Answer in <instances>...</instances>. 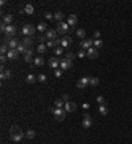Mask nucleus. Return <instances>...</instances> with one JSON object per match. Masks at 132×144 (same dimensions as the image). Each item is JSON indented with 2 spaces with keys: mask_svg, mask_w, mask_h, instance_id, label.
<instances>
[{
  "mask_svg": "<svg viewBox=\"0 0 132 144\" xmlns=\"http://www.w3.org/2000/svg\"><path fill=\"white\" fill-rule=\"evenodd\" d=\"M9 135H11V139H12L15 143H19V141H21V140H22V137L25 136V132H22V130H21L20 127L15 126V127L11 128Z\"/></svg>",
  "mask_w": 132,
  "mask_h": 144,
  "instance_id": "obj_1",
  "label": "nucleus"
},
{
  "mask_svg": "<svg viewBox=\"0 0 132 144\" xmlns=\"http://www.w3.org/2000/svg\"><path fill=\"white\" fill-rule=\"evenodd\" d=\"M37 28H34L33 25H31V24H27V25H24L22 27V29H21V32H22V34H24L25 37H32L33 36V33H34V31H36Z\"/></svg>",
  "mask_w": 132,
  "mask_h": 144,
  "instance_id": "obj_2",
  "label": "nucleus"
},
{
  "mask_svg": "<svg viewBox=\"0 0 132 144\" xmlns=\"http://www.w3.org/2000/svg\"><path fill=\"white\" fill-rule=\"evenodd\" d=\"M69 29H70V27H69V24L65 21H60L58 24H57V33H60V34L67 33Z\"/></svg>",
  "mask_w": 132,
  "mask_h": 144,
  "instance_id": "obj_3",
  "label": "nucleus"
},
{
  "mask_svg": "<svg viewBox=\"0 0 132 144\" xmlns=\"http://www.w3.org/2000/svg\"><path fill=\"white\" fill-rule=\"evenodd\" d=\"M53 115H54V119L57 120V122H62L66 116V111L64 110V108H56Z\"/></svg>",
  "mask_w": 132,
  "mask_h": 144,
  "instance_id": "obj_4",
  "label": "nucleus"
},
{
  "mask_svg": "<svg viewBox=\"0 0 132 144\" xmlns=\"http://www.w3.org/2000/svg\"><path fill=\"white\" fill-rule=\"evenodd\" d=\"M87 85H90V77H83L77 82V87L78 89H85Z\"/></svg>",
  "mask_w": 132,
  "mask_h": 144,
  "instance_id": "obj_5",
  "label": "nucleus"
},
{
  "mask_svg": "<svg viewBox=\"0 0 132 144\" xmlns=\"http://www.w3.org/2000/svg\"><path fill=\"white\" fill-rule=\"evenodd\" d=\"M94 45V41L93 40H82L81 44H79V46L82 48V50H89L91 46Z\"/></svg>",
  "mask_w": 132,
  "mask_h": 144,
  "instance_id": "obj_6",
  "label": "nucleus"
},
{
  "mask_svg": "<svg viewBox=\"0 0 132 144\" xmlns=\"http://www.w3.org/2000/svg\"><path fill=\"white\" fill-rule=\"evenodd\" d=\"M99 57V53H98V50H96L95 48L91 46L89 50H87V58L89 60H96Z\"/></svg>",
  "mask_w": 132,
  "mask_h": 144,
  "instance_id": "obj_7",
  "label": "nucleus"
},
{
  "mask_svg": "<svg viewBox=\"0 0 132 144\" xmlns=\"http://www.w3.org/2000/svg\"><path fill=\"white\" fill-rule=\"evenodd\" d=\"M64 107H65L64 110H65L66 112H74V111L77 110V105H75L74 102H71V101H70V102H66Z\"/></svg>",
  "mask_w": 132,
  "mask_h": 144,
  "instance_id": "obj_8",
  "label": "nucleus"
},
{
  "mask_svg": "<svg viewBox=\"0 0 132 144\" xmlns=\"http://www.w3.org/2000/svg\"><path fill=\"white\" fill-rule=\"evenodd\" d=\"M60 64H61V60L57 58V57H51V58H49V66L51 69H54V70H56V69H58Z\"/></svg>",
  "mask_w": 132,
  "mask_h": 144,
  "instance_id": "obj_9",
  "label": "nucleus"
},
{
  "mask_svg": "<svg viewBox=\"0 0 132 144\" xmlns=\"http://www.w3.org/2000/svg\"><path fill=\"white\" fill-rule=\"evenodd\" d=\"M71 65H73V61H69L67 58L61 60V64H60V66H61L62 70H69V69L71 67Z\"/></svg>",
  "mask_w": 132,
  "mask_h": 144,
  "instance_id": "obj_10",
  "label": "nucleus"
},
{
  "mask_svg": "<svg viewBox=\"0 0 132 144\" xmlns=\"http://www.w3.org/2000/svg\"><path fill=\"white\" fill-rule=\"evenodd\" d=\"M67 24H69V27H71V29H73V27L78 22V17H77V15H70L67 17Z\"/></svg>",
  "mask_w": 132,
  "mask_h": 144,
  "instance_id": "obj_11",
  "label": "nucleus"
},
{
  "mask_svg": "<svg viewBox=\"0 0 132 144\" xmlns=\"http://www.w3.org/2000/svg\"><path fill=\"white\" fill-rule=\"evenodd\" d=\"M19 52H17L16 49H9V52L7 53V58L8 60H16L17 57H19Z\"/></svg>",
  "mask_w": 132,
  "mask_h": 144,
  "instance_id": "obj_12",
  "label": "nucleus"
},
{
  "mask_svg": "<svg viewBox=\"0 0 132 144\" xmlns=\"http://www.w3.org/2000/svg\"><path fill=\"white\" fill-rule=\"evenodd\" d=\"M73 42V40H71V37H69V36H66V37H64L62 38V42H61V46L62 48H69L70 46V44Z\"/></svg>",
  "mask_w": 132,
  "mask_h": 144,
  "instance_id": "obj_13",
  "label": "nucleus"
},
{
  "mask_svg": "<svg viewBox=\"0 0 132 144\" xmlns=\"http://www.w3.org/2000/svg\"><path fill=\"white\" fill-rule=\"evenodd\" d=\"M46 38H48V41H49V40H56L57 38V31L48 29L46 31Z\"/></svg>",
  "mask_w": 132,
  "mask_h": 144,
  "instance_id": "obj_14",
  "label": "nucleus"
},
{
  "mask_svg": "<svg viewBox=\"0 0 132 144\" xmlns=\"http://www.w3.org/2000/svg\"><path fill=\"white\" fill-rule=\"evenodd\" d=\"M11 77H12V73H11V70H8V69L0 71V78L2 79H9Z\"/></svg>",
  "mask_w": 132,
  "mask_h": 144,
  "instance_id": "obj_15",
  "label": "nucleus"
},
{
  "mask_svg": "<svg viewBox=\"0 0 132 144\" xmlns=\"http://www.w3.org/2000/svg\"><path fill=\"white\" fill-rule=\"evenodd\" d=\"M91 126H93V120H91V118H85L82 120V127L83 128H90Z\"/></svg>",
  "mask_w": 132,
  "mask_h": 144,
  "instance_id": "obj_16",
  "label": "nucleus"
},
{
  "mask_svg": "<svg viewBox=\"0 0 132 144\" xmlns=\"http://www.w3.org/2000/svg\"><path fill=\"white\" fill-rule=\"evenodd\" d=\"M22 44H24L27 48H31L32 44H33V38H31V37H24V38H22Z\"/></svg>",
  "mask_w": 132,
  "mask_h": 144,
  "instance_id": "obj_17",
  "label": "nucleus"
},
{
  "mask_svg": "<svg viewBox=\"0 0 132 144\" xmlns=\"http://www.w3.org/2000/svg\"><path fill=\"white\" fill-rule=\"evenodd\" d=\"M44 62H45V60L42 58V57H40V56L36 57V58L33 60V64L36 65V66H42V65H44Z\"/></svg>",
  "mask_w": 132,
  "mask_h": 144,
  "instance_id": "obj_18",
  "label": "nucleus"
},
{
  "mask_svg": "<svg viewBox=\"0 0 132 144\" xmlns=\"http://www.w3.org/2000/svg\"><path fill=\"white\" fill-rule=\"evenodd\" d=\"M13 21V17H12V15H5L4 17H3V22H5L7 25H12L11 22Z\"/></svg>",
  "mask_w": 132,
  "mask_h": 144,
  "instance_id": "obj_19",
  "label": "nucleus"
},
{
  "mask_svg": "<svg viewBox=\"0 0 132 144\" xmlns=\"http://www.w3.org/2000/svg\"><path fill=\"white\" fill-rule=\"evenodd\" d=\"M28 49H29V48H27L25 45H24V44L21 42V44H19V46H17V49H16V50L19 52V53H22V54H25Z\"/></svg>",
  "mask_w": 132,
  "mask_h": 144,
  "instance_id": "obj_20",
  "label": "nucleus"
},
{
  "mask_svg": "<svg viewBox=\"0 0 132 144\" xmlns=\"http://www.w3.org/2000/svg\"><path fill=\"white\" fill-rule=\"evenodd\" d=\"M8 46H9V49H17V46H19L17 40H16V38H12V40L8 42Z\"/></svg>",
  "mask_w": 132,
  "mask_h": 144,
  "instance_id": "obj_21",
  "label": "nucleus"
},
{
  "mask_svg": "<svg viewBox=\"0 0 132 144\" xmlns=\"http://www.w3.org/2000/svg\"><path fill=\"white\" fill-rule=\"evenodd\" d=\"M24 11H25L27 15H32V13L34 12V8H33L32 4H27L25 7H24Z\"/></svg>",
  "mask_w": 132,
  "mask_h": 144,
  "instance_id": "obj_22",
  "label": "nucleus"
},
{
  "mask_svg": "<svg viewBox=\"0 0 132 144\" xmlns=\"http://www.w3.org/2000/svg\"><path fill=\"white\" fill-rule=\"evenodd\" d=\"M48 46H46V44H40L38 46H37V52L40 54H42V53H45V52H46L48 49H46Z\"/></svg>",
  "mask_w": 132,
  "mask_h": 144,
  "instance_id": "obj_23",
  "label": "nucleus"
},
{
  "mask_svg": "<svg viewBox=\"0 0 132 144\" xmlns=\"http://www.w3.org/2000/svg\"><path fill=\"white\" fill-rule=\"evenodd\" d=\"M8 52H9V46H8V45H7V44H2V48H0V53L7 56Z\"/></svg>",
  "mask_w": 132,
  "mask_h": 144,
  "instance_id": "obj_24",
  "label": "nucleus"
},
{
  "mask_svg": "<svg viewBox=\"0 0 132 144\" xmlns=\"http://www.w3.org/2000/svg\"><path fill=\"white\" fill-rule=\"evenodd\" d=\"M99 112H100V115H103V116H106V115L108 114L107 107H106L104 105H99Z\"/></svg>",
  "mask_w": 132,
  "mask_h": 144,
  "instance_id": "obj_25",
  "label": "nucleus"
},
{
  "mask_svg": "<svg viewBox=\"0 0 132 144\" xmlns=\"http://www.w3.org/2000/svg\"><path fill=\"white\" fill-rule=\"evenodd\" d=\"M54 106H56V108H62L65 106V102L62 99H56L54 101Z\"/></svg>",
  "mask_w": 132,
  "mask_h": 144,
  "instance_id": "obj_26",
  "label": "nucleus"
},
{
  "mask_svg": "<svg viewBox=\"0 0 132 144\" xmlns=\"http://www.w3.org/2000/svg\"><path fill=\"white\" fill-rule=\"evenodd\" d=\"M54 19H56L57 21H58V22H60V21H62V19H64V13H62L61 11H57V12L54 13Z\"/></svg>",
  "mask_w": 132,
  "mask_h": 144,
  "instance_id": "obj_27",
  "label": "nucleus"
},
{
  "mask_svg": "<svg viewBox=\"0 0 132 144\" xmlns=\"http://www.w3.org/2000/svg\"><path fill=\"white\" fill-rule=\"evenodd\" d=\"M37 29H38L40 32H46V31H48V27H46V24H45V22H40V24L37 25Z\"/></svg>",
  "mask_w": 132,
  "mask_h": 144,
  "instance_id": "obj_28",
  "label": "nucleus"
},
{
  "mask_svg": "<svg viewBox=\"0 0 132 144\" xmlns=\"http://www.w3.org/2000/svg\"><path fill=\"white\" fill-rule=\"evenodd\" d=\"M77 36H78L79 38H85V36H86V31L83 29V28H79V29H77Z\"/></svg>",
  "mask_w": 132,
  "mask_h": 144,
  "instance_id": "obj_29",
  "label": "nucleus"
},
{
  "mask_svg": "<svg viewBox=\"0 0 132 144\" xmlns=\"http://www.w3.org/2000/svg\"><path fill=\"white\" fill-rule=\"evenodd\" d=\"M90 85L98 86V85H99V78H98V77H90Z\"/></svg>",
  "mask_w": 132,
  "mask_h": 144,
  "instance_id": "obj_30",
  "label": "nucleus"
},
{
  "mask_svg": "<svg viewBox=\"0 0 132 144\" xmlns=\"http://www.w3.org/2000/svg\"><path fill=\"white\" fill-rule=\"evenodd\" d=\"M25 136L28 137V139H33V137L36 136V132H34L33 130H28V131L25 132Z\"/></svg>",
  "mask_w": 132,
  "mask_h": 144,
  "instance_id": "obj_31",
  "label": "nucleus"
},
{
  "mask_svg": "<svg viewBox=\"0 0 132 144\" xmlns=\"http://www.w3.org/2000/svg\"><path fill=\"white\" fill-rule=\"evenodd\" d=\"M37 81H40L41 83H45L48 81V77L45 76V74H38V77H37Z\"/></svg>",
  "mask_w": 132,
  "mask_h": 144,
  "instance_id": "obj_32",
  "label": "nucleus"
},
{
  "mask_svg": "<svg viewBox=\"0 0 132 144\" xmlns=\"http://www.w3.org/2000/svg\"><path fill=\"white\" fill-rule=\"evenodd\" d=\"M27 82H28V83H34V82H36V77H34L33 74H28Z\"/></svg>",
  "mask_w": 132,
  "mask_h": 144,
  "instance_id": "obj_33",
  "label": "nucleus"
},
{
  "mask_svg": "<svg viewBox=\"0 0 132 144\" xmlns=\"http://www.w3.org/2000/svg\"><path fill=\"white\" fill-rule=\"evenodd\" d=\"M46 46L48 48H57V44H56L54 40H49V41L46 42Z\"/></svg>",
  "mask_w": 132,
  "mask_h": 144,
  "instance_id": "obj_34",
  "label": "nucleus"
},
{
  "mask_svg": "<svg viewBox=\"0 0 132 144\" xmlns=\"http://www.w3.org/2000/svg\"><path fill=\"white\" fill-rule=\"evenodd\" d=\"M54 53H56L57 56H61L62 53H64V48H62V46H57V48L54 49Z\"/></svg>",
  "mask_w": 132,
  "mask_h": 144,
  "instance_id": "obj_35",
  "label": "nucleus"
},
{
  "mask_svg": "<svg viewBox=\"0 0 132 144\" xmlns=\"http://www.w3.org/2000/svg\"><path fill=\"white\" fill-rule=\"evenodd\" d=\"M78 57H79L81 60H82V58H85V57H87V52H85V50H82V49H81V50L78 52Z\"/></svg>",
  "mask_w": 132,
  "mask_h": 144,
  "instance_id": "obj_36",
  "label": "nucleus"
},
{
  "mask_svg": "<svg viewBox=\"0 0 132 144\" xmlns=\"http://www.w3.org/2000/svg\"><path fill=\"white\" fill-rule=\"evenodd\" d=\"M96 102H98L99 105H104V97H103V95H98V97H96Z\"/></svg>",
  "mask_w": 132,
  "mask_h": 144,
  "instance_id": "obj_37",
  "label": "nucleus"
},
{
  "mask_svg": "<svg viewBox=\"0 0 132 144\" xmlns=\"http://www.w3.org/2000/svg\"><path fill=\"white\" fill-rule=\"evenodd\" d=\"M102 45H103L102 40H95V41H94V46H95V48H100Z\"/></svg>",
  "mask_w": 132,
  "mask_h": 144,
  "instance_id": "obj_38",
  "label": "nucleus"
},
{
  "mask_svg": "<svg viewBox=\"0 0 132 144\" xmlns=\"http://www.w3.org/2000/svg\"><path fill=\"white\" fill-rule=\"evenodd\" d=\"M54 76L57 78H60L62 76V69H56V70H54Z\"/></svg>",
  "mask_w": 132,
  "mask_h": 144,
  "instance_id": "obj_39",
  "label": "nucleus"
},
{
  "mask_svg": "<svg viewBox=\"0 0 132 144\" xmlns=\"http://www.w3.org/2000/svg\"><path fill=\"white\" fill-rule=\"evenodd\" d=\"M74 57H75V54L71 53V52H69V53L66 54V58H67L69 61H73V60H74Z\"/></svg>",
  "mask_w": 132,
  "mask_h": 144,
  "instance_id": "obj_40",
  "label": "nucleus"
},
{
  "mask_svg": "<svg viewBox=\"0 0 132 144\" xmlns=\"http://www.w3.org/2000/svg\"><path fill=\"white\" fill-rule=\"evenodd\" d=\"M33 60H34V58H32L31 56H24V61H25V62H28V64L33 62Z\"/></svg>",
  "mask_w": 132,
  "mask_h": 144,
  "instance_id": "obj_41",
  "label": "nucleus"
},
{
  "mask_svg": "<svg viewBox=\"0 0 132 144\" xmlns=\"http://www.w3.org/2000/svg\"><path fill=\"white\" fill-rule=\"evenodd\" d=\"M45 19H46V20H51V19H54V15H51L50 12H46V13H45Z\"/></svg>",
  "mask_w": 132,
  "mask_h": 144,
  "instance_id": "obj_42",
  "label": "nucleus"
},
{
  "mask_svg": "<svg viewBox=\"0 0 132 144\" xmlns=\"http://www.w3.org/2000/svg\"><path fill=\"white\" fill-rule=\"evenodd\" d=\"M46 40H48V38H46V36H40V37H38V41H40V44H44L45 41H46Z\"/></svg>",
  "mask_w": 132,
  "mask_h": 144,
  "instance_id": "obj_43",
  "label": "nucleus"
},
{
  "mask_svg": "<svg viewBox=\"0 0 132 144\" xmlns=\"http://www.w3.org/2000/svg\"><path fill=\"white\" fill-rule=\"evenodd\" d=\"M94 38H96V40L100 38V32H99V31H95V32H94Z\"/></svg>",
  "mask_w": 132,
  "mask_h": 144,
  "instance_id": "obj_44",
  "label": "nucleus"
},
{
  "mask_svg": "<svg viewBox=\"0 0 132 144\" xmlns=\"http://www.w3.org/2000/svg\"><path fill=\"white\" fill-rule=\"evenodd\" d=\"M8 58H7V56H5V54H2V57H0V61H2V65L4 64V62L5 61H7Z\"/></svg>",
  "mask_w": 132,
  "mask_h": 144,
  "instance_id": "obj_45",
  "label": "nucleus"
},
{
  "mask_svg": "<svg viewBox=\"0 0 132 144\" xmlns=\"http://www.w3.org/2000/svg\"><path fill=\"white\" fill-rule=\"evenodd\" d=\"M61 99H62V101H64L65 103H66V102H70V99H69V95H67V94H65L64 97H62V98H61Z\"/></svg>",
  "mask_w": 132,
  "mask_h": 144,
  "instance_id": "obj_46",
  "label": "nucleus"
},
{
  "mask_svg": "<svg viewBox=\"0 0 132 144\" xmlns=\"http://www.w3.org/2000/svg\"><path fill=\"white\" fill-rule=\"evenodd\" d=\"M24 56H31V57H32V56H33V49H31V48H29V49L27 50V53H25Z\"/></svg>",
  "mask_w": 132,
  "mask_h": 144,
  "instance_id": "obj_47",
  "label": "nucleus"
},
{
  "mask_svg": "<svg viewBox=\"0 0 132 144\" xmlns=\"http://www.w3.org/2000/svg\"><path fill=\"white\" fill-rule=\"evenodd\" d=\"M82 108H83L85 111H87L89 108H90V105H89V103H83V105H82Z\"/></svg>",
  "mask_w": 132,
  "mask_h": 144,
  "instance_id": "obj_48",
  "label": "nucleus"
},
{
  "mask_svg": "<svg viewBox=\"0 0 132 144\" xmlns=\"http://www.w3.org/2000/svg\"><path fill=\"white\" fill-rule=\"evenodd\" d=\"M54 111H56V108H54V107H49V112L54 114Z\"/></svg>",
  "mask_w": 132,
  "mask_h": 144,
  "instance_id": "obj_49",
  "label": "nucleus"
},
{
  "mask_svg": "<svg viewBox=\"0 0 132 144\" xmlns=\"http://www.w3.org/2000/svg\"><path fill=\"white\" fill-rule=\"evenodd\" d=\"M85 118H90V114L89 112H85Z\"/></svg>",
  "mask_w": 132,
  "mask_h": 144,
  "instance_id": "obj_50",
  "label": "nucleus"
},
{
  "mask_svg": "<svg viewBox=\"0 0 132 144\" xmlns=\"http://www.w3.org/2000/svg\"><path fill=\"white\" fill-rule=\"evenodd\" d=\"M0 5H5V0H2V2H0Z\"/></svg>",
  "mask_w": 132,
  "mask_h": 144,
  "instance_id": "obj_51",
  "label": "nucleus"
}]
</instances>
